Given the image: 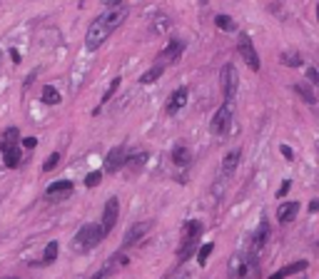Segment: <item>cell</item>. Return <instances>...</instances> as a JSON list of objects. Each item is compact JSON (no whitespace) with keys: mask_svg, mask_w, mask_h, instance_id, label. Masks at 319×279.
I'll return each mask as SVG.
<instances>
[{"mask_svg":"<svg viewBox=\"0 0 319 279\" xmlns=\"http://www.w3.org/2000/svg\"><path fill=\"white\" fill-rule=\"evenodd\" d=\"M125 20H127V8H125V5L110 8V10H105L102 15H97V18L90 23V28H87V35H85L87 50H97L100 45H105V40H108Z\"/></svg>","mask_w":319,"mask_h":279,"instance_id":"1","label":"cell"},{"mask_svg":"<svg viewBox=\"0 0 319 279\" xmlns=\"http://www.w3.org/2000/svg\"><path fill=\"white\" fill-rule=\"evenodd\" d=\"M102 237H105V232H102L100 224H83L80 232H78L75 240H73V249H75V252H90Z\"/></svg>","mask_w":319,"mask_h":279,"instance_id":"2","label":"cell"},{"mask_svg":"<svg viewBox=\"0 0 319 279\" xmlns=\"http://www.w3.org/2000/svg\"><path fill=\"white\" fill-rule=\"evenodd\" d=\"M200 234H202V222H200V219H190V222L185 224V229H182V249L177 252L180 262H185V259L192 254V249L197 247Z\"/></svg>","mask_w":319,"mask_h":279,"instance_id":"3","label":"cell"},{"mask_svg":"<svg viewBox=\"0 0 319 279\" xmlns=\"http://www.w3.org/2000/svg\"><path fill=\"white\" fill-rule=\"evenodd\" d=\"M237 50H239V55H242V60L247 62L255 72L262 67L260 62V55H257V50H255V43L250 40V35L247 32H239V40H237Z\"/></svg>","mask_w":319,"mask_h":279,"instance_id":"4","label":"cell"},{"mask_svg":"<svg viewBox=\"0 0 319 279\" xmlns=\"http://www.w3.org/2000/svg\"><path fill=\"white\" fill-rule=\"evenodd\" d=\"M220 83H222V93H225V102H234V95H237V83H239V77H237V70H234L232 62H227L225 67H222V72H220Z\"/></svg>","mask_w":319,"mask_h":279,"instance_id":"5","label":"cell"},{"mask_svg":"<svg viewBox=\"0 0 319 279\" xmlns=\"http://www.w3.org/2000/svg\"><path fill=\"white\" fill-rule=\"evenodd\" d=\"M230 123H232V105L225 102V105L215 112V117H212V123H209L212 135H225V132L230 130Z\"/></svg>","mask_w":319,"mask_h":279,"instance_id":"6","label":"cell"},{"mask_svg":"<svg viewBox=\"0 0 319 279\" xmlns=\"http://www.w3.org/2000/svg\"><path fill=\"white\" fill-rule=\"evenodd\" d=\"M117 217H120V200L117 197H110L105 202V210H102V219H100V227L105 234L113 232V227L117 224Z\"/></svg>","mask_w":319,"mask_h":279,"instance_id":"7","label":"cell"},{"mask_svg":"<svg viewBox=\"0 0 319 279\" xmlns=\"http://www.w3.org/2000/svg\"><path fill=\"white\" fill-rule=\"evenodd\" d=\"M185 53V40H170L162 50H160V55H157V62L160 65H170V62H177L180 60V55Z\"/></svg>","mask_w":319,"mask_h":279,"instance_id":"8","label":"cell"},{"mask_svg":"<svg viewBox=\"0 0 319 279\" xmlns=\"http://www.w3.org/2000/svg\"><path fill=\"white\" fill-rule=\"evenodd\" d=\"M125 162H127V150H125V145H117L105 157V172L115 175L120 167H125Z\"/></svg>","mask_w":319,"mask_h":279,"instance_id":"9","label":"cell"},{"mask_svg":"<svg viewBox=\"0 0 319 279\" xmlns=\"http://www.w3.org/2000/svg\"><path fill=\"white\" fill-rule=\"evenodd\" d=\"M0 152H3V160H5V165L10 167V170H15V167H20V142H5V140H0Z\"/></svg>","mask_w":319,"mask_h":279,"instance_id":"10","label":"cell"},{"mask_svg":"<svg viewBox=\"0 0 319 279\" xmlns=\"http://www.w3.org/2000/svg\"><path fill=\"white\" fill-rule=\"evenodd\" d=\"M150 227H152V222H140V224H135L127 234H125V242H122V247H132V245H137L143 237H145L147 232H150Z\"/></svg>","mask_w":319,"mask_h":279,"instance_id":"11","label":"cell"},{"mask_svg":"<svg viewBox=\"0 0 319 279\" xmlns=\"http://www.w3.org/2000/svg\"><path fill=\"white\" fill-rule=\"evenodd\" d=\"M269 242V222L267 219H262L260 227H257V232L252 234V254H257L264 245Z\"/></svg>","mask_w":319,"mask_h":279,"instance_id":"12","label":"cell"},{"mask_svg":"<svg viewBox=\"0 0 319 279\" xmlns=\"http://www.w3.org/2000/svg\"><path fill=\"white\" fill-rule=\"evenodd\" d=\"M307 267H309L307 259H297V262H292V264H287V267L277 269L274 274H269V279H287V277H292V274H297V272H304Z\"/></svg>","mask_w":319,"mask_h":279,"instance_id":"13","label":"cell"},{"mask_svg":"<svg viewBox=\"0 0 319 279\" xmlns=\"http://www.w3.org/2000/svg\"><path fill=\"white\" fill-rule=\"evenodd\" d=\"M185 102H187V88H177L172 95H170V100H167V115H174L177 110H182L185 107Z\"/></svg>","mask_w":319,"mask_h":279,"instance_id":"14","label":"cell"},{"mask_svg":"<svg viewBox=\"0 0 319 279\" xmlns=\"http://www.w3.org/2000/svg\"><path fill=\"white\" fill-rule=\"evenodd\" d=\"M297 212H299V202H285V205H279V210H277V219H279L282 224H290L292 219L297 217Z\"/></svg>","mask_w":319,"mask_h":279,"instance_id":"15","label":"cell"},{"mask_svg":"<svg viewBox=\"0 0 319 279\" xmlns=\"http://www.w3.org/2000/svg\"><path fill=\"white\" fill-rule=\"evenodd\" d=\"M230 274H232V279H247L250 277V262H244L242 257H234L230 262Z\"/></svg>","mask_w":319,"mask_h":279,"instance_id":"16","label":"cell"},{"mask_svg":"<svg viewBox=\"0 0 319 279\" xmlns=\"http://www.w3.org/2000/svg\"><path fill=\"white\" fill-rule=\"evenodd\" d=\"M70 192H73V182H70V180H58V182H53V185L48 187L45 194L53 200V197H58V194L60 197H67Z\"/></svg>","mask_w":319,"mask_h":279,"instance_id":"17","label":"cell"},{"mask_svg":"<svg viewBox=\"0 0 319 279\" xmlns=\"http://www.w3.org/2000/svg\"><path fill=\"white\" fill-rule=\"evenodd\" d=\"M172 162L177 167H187L190 162H192V152H190V147H185V145H177L172 150Z\"/></svg>","mask_w":319,"mask_h":279,"instance_id":"18","label":"cell"},{"mask_svg":"<svg viewBox=\"0 0 319 279\" xmlns=\"http://www.w3.org/2000/svg\"><path fill=\"white\" fill-rule=\"evenodd\" d=\"M162 72H165V65H160V62H157V65H152L147 72L140 75V85H152V83H157V80L162 77Z\"/></svg>","mask_w":319,"mask_h":279,"instance_id":"19","label":"cell"},{"mask_svg":"<svg viewBox=\"0 0 319 279\" xmlns=\"http://www.w3.org/2000/svg\"><path fill=\"white\" fill-rule=\"evenodd\" d=\"M239 157H242L239 150H232V152L225 155V160H222V172H225V175H232L234 167H237V162H239Z\"/></svg>","mask_w":319,"mask_h":279,"instance_id":"20","label":"cell"},{"mask_svg":"<svg viewBox=\"0 0 319 279\" xmlns=\"http://www.w3.org/2000/svg\"><path fill=\"white\" fill-rule=\"evenodd\" d=\"M294 93L299 95L307 105H317V97H314V90L309 88V85H304V83H297L294 85Z\"/></svg>","mask_w":319,"mask_h":279,"instance_id":"21","label":"cell"},{"mask_svg":"<svg viewBox=\"0 0 319 279\" xmlns=\"http://www.w3.org/2000/svg\"><path fill=\"white\" fill-rule=\"evenodd\" d=\"M58 259V242H48V247H45V252H43V262L40 264H53Z\"/></svg>","mask_w":319,"mask_h":279,"instance_id":"22","label":"cell"},{"mask_svg":"<svg viewBox=\"0 0 319 279\" xmlns=\"http://www.w3.org/2000/svg\"><path fill=\"white\" fill-rule=\"evenodd\" d=\"M43 102H45V105H58L60 102V93L53 85H45V88H43Z\"/></svg>","mask_w":319,"mask_h":279,"instance_id":"23","label":"cell"},{"mask_svg":"<svg viewBox=\"0 0 319 279\" xmlns=\"http://www.w3.org/2000/svg\"><path fill=\"white\" fill-rule=\"evenodd\" d=\"M215 23H217V28H220V30H225V32H232L234 30V20L230 18V15H217V18H215Z\"/></svg>","mask_w":319,"mask_h":279,"instance_id":"24","label":"cell"},{"mask_svg":"<svg viewBox=\"0 0 319 279\" xmlns=\"http://www.w3.org/2000/svg\"><path fill=\"white\" fill-rule=\"evenodd\" d=\"M212 252H215V245H212V242H207V245L200 247V252H197V262H200V267L207 264V259H209V254H212Z\"/></svg>","mask_w":319,"mask_h":279,"instance_id":"25","label":"cell"},{"mask_svg":"<svg viewBox=\"0 0 319 279\" xmlns=\"http://www.w3.org/2000/svg\"><path fill=\"white\" fill-rule=\"evenodd\" d=\"M282 62L290 67H299L302 65V55L299 53H282Z\"/></svg>","mask_w":319,"mask_h":279,"instance_id":"26","label":"cell"},{"mask_svg":"<svg viewBox=\"0 0 319 279\" xmlns=\"http://www.w3.org/2000/svg\"><path fill=\"white\" fill-rule=\"evenodd\" d=\"M120 83H122L120 77H115V80H110V85H108V90L102 93V100H100V105H102V102H108V100H110V97H113V95L117 93V88H120Z\"/></svg>","mask_w":319,"mask_h":279,"instance_id":"27","label":"cell"},{"mask_svg":"<svg viewBox=\"0 0 319 279\" xmlns=\"http://www.w3.org/2000/svg\"><path fill=\"white\" fill-rule=\"evenodd\" d=\"M147 152H140V155H132V157H127V162H130V167H132V170H140V167H143V165H145L147 162Z\"/></svg>","mask_w":319,"mask_h":279,"instance_id":"28","label":"cell"},{"mask_svg":"<svg viewBox=\"0 0 319 279\" xmlns=\"http://www.w3.org/2000/svg\"><path fill=\"white\" fill-rule=\"evenodd\" d=\"M100 180H102V172H100V170H95V172H90V175L85 177V185L87 187H97V185H100Z\"/></svg>","mask_w":319,"mask_h":279,"instance_id":"29","label":"cell"},{"mask_svg":"<svg viewBox=\"0 0 319 279\" xmlns=\"http://www.w3.org/2000/svg\"><path fill=\"white\" fill-rule=\"evenodd\" d=\"M58 162H60V152H53V155L48 157V162L43 165V170H45V172H50V170H55V167H58Z\"/></svg>","mask_w":319,"mask_h":279,"instance_id":"30","label":"cell"},{"mask_svg":"<svg viewBox=\"0 0 319 279\" xmlns=\"http://www.w3.org/2000/svg\"><path fill=\"white\" fill-rule=\"evenodd\" d=\"M307 80H309V83H314V85L319 88V70H317V67H309V70H307Z\"/></svg>","mask_w":319,"mask_h":279,"instance_id":"31","label":"cell"},{"mask_svg":"<svg viewBox=\"0 0 319 279\" xmlns=\"http://www.w3.org/2000/svg\"><path fill=\"white\" fill-rule=\"evenodd\" d=\"M290 187H292V180H282V185H279V189H277V197L282 200V197L290 192Z\"/></svg>","mask_w":319,"mask_h":279,"instance_id":"32","label":"cell"},{"mask_svg":"<svg viewBox=\"0 0 319 279\" xmlns=\"http://www.w3.org/2000/svg\"><path fill=\"white\" fill-rule=\"evenodd\" d=\"M23 145H25L28 150H32V147L38 145V140H35V137H25V140H23Z\"/></svg>","mask_w":319,"mask_h":279,"instance_id":"33","label":"cell"},{"mask_svg":"<svg viewBox=\"0 0 319 279\" xmlns=\"http://www.w3.org/2000/svg\"><path fill=\"white\" fill-rule=\"evenodd\" d=\"M279 152H282V155L287 157V160H292V157H294V152H292V150L287 147V145H282V147H279Z\"/></svg>","mask_w":319,"mask_h":279,"instance_id":"34","label":"cell"},{"mask_svg":"<svg viewBox=\"0 0 319 279\" xmlns=\"http://www.w3.org/2000/svg\"><path fill=\"white\" fill-rule=\"evenodd\" d=\"M102 3H105L108 8H120V3H122V0H102Z\"/></svg>","mask_w":319,"mask_h":279,"instance_id":"35","label":"cell"},{"mask_svg":"<svg viewBox=\"0 0 319 279\" xmlns=\"http://www.w3.org/2000/svg\"><path fill=\"white\" fill-rule=\"evenodd\" d=\"M10 58H13V62H20V53L13 48V50H10Z\"/></svg>","mask_w":319,"mask_h":279,"instance_id":"36","label":"cell"},{"mask_svg":"<svg viewBox=\"0 0 319 279\" xmlns=\"http://www.w3.org/2000/svg\"><path fill=\"white\" fill-rule=\"evenodd\" d=\"M309 210H312V212H317V210H319V200H312V205H309Z\"/></svg>","mask_w":319,"mask_h":279,"instance_id":"37","label":"cell"},{"mask_svg":"<svg viewBox=\"0 0 319 279\" xmlns=\"http://www.w3.org/2000/svg\"><path fill=\"white\" fill-rule=\"evenodd\" d=\"M105 274H108V272H100V274H95V277H90V279H105Z\"/></svg>","mask_w":319,"mask_h":279,"instance_id":"38","label":"cell"},{"mask_svg":"<svg viewBox=\"0 0 319 279\" xmlns=\"http://www.w3.org/2000/svg\"><path fill=\"white\" fill-rule=\"evenodd\" d=\"M317 18H319V3H317Z\"/></svg>","mask_w":319,"mask_h":279,"instance_id":"39","label":"cell"},{"mask_svg":"<svg viewBox=\"0 0 319 279\" xmlns=\"http://www.w3.org/2000/svg\"><path fill=\"white\" fill-rule=\"evenodd\" d=\"M200 3H202V5H207V0H200Z\"/></svg>","mask_w":319,"mask_h":279,"instance_id":"40","label":"cell"},{"mask_svg":"<svg viewBox=\"0 0 319 279\" xmlns=\"http://www.w3.org/2000/svg\"><path fill=\"white\" fill-rule=\"evenodd\" d=\"M5 279H18V277H5Z\"/></svg>","mask_w":319,"mask_h":279,"instance_id":"41","label":"cell"},{"mask_svg":"<svg viewBox=\"0 0 319 279\" xmlns=\"http://www.w3.org/2000/svg\"><path fill=\"white\" fill-rule=\"evenodd\" d=\"M0 58H3V55H0Z\"/></svg>","mask_w":319,"mask_h":279,"instance_id":"42","label":"cell"}]
</instances>
